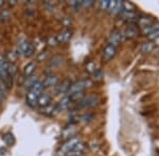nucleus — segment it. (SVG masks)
<instances>
[{
	"mask_svg": "<svg viewBox=\"0 0 159 156\" xmlns=\"http://www.w3.org/2000/svg\"><path fill=\"white\" fill-rule=\"evenodd\" d=\"M70 86H71V83L69 82V81H64L61 86H57V89H56V93L57 94L68 93V90H69V88H70Z\"/></svg>",
	"mask_w": 159,
	"mask_h": 156,
	"instance_id": "15",
	"label": "nucleus"
},
{
	"mask_svg": "<svg viewBox=\"0 0 159 156\" xmlns=\"http://www.w3.org/2000/svg\"><path fill=\"white\" fill-rule=\"evenodd\" d=\"M37 103L39 104L40 107H46L50 103V96L48 94H40V96L38 97V101Z\"/></svg>",
	"mask_w": 159,
	"mask_h": 156,
	"instance_id": "14",
	"label": "nucleus"
},
{
	"mask_svg": "<svg viewBox=\"0 0 159 156\" xmlns=\"http://www.w3.org/2000/svg\"><path fill=\"white\" fill-rule=\"evenodd\" d=\"M108 6H109V0H103V1L100 2V7H101V10H103V11H107Z\"/></svg>",
	"mask_w": 159,
	"mask_h": 156,
	"instance_id": "28",
	"label": "nucleus"
},
{
	"mask_svg": "<svg viewBox=\"0 0 159 156\" xmlns=\"http://www.w3.org/2000/svg\"><path fill=\"white\" fill-rule=\"evenodd\" d=\"M65 156H83V152H79V151H70Z\"/></svg>",
	"mask_w": 159,
	"mask_h": 156,
	"instance_id": "32",
	"label": "nucleus"
},
{
	"mask_svg": "<svg viewBox=\"0 0 159 156\" xmlns=\"http://www.w3.org/2000/svg\"><path fill=\"white\" fill-rule=\"evenodd\" d=\"M115 55H116V47L108 44L104 48V52H103V59L104 60L108 61L111 59Z\"/></svg>",
	"mask_w": 159,
	"mask_h": 156,
	"instance_id": "4",
	"label": "nucleus"
},
{
	"mask_svg": "<svg viewBox=\"0 0 159 156\" xmlns=\"http://www.w3.org/2000/svg\"><path fill=\"white\" fill-rule=\"evenodd\" d=\"M48 44L51 45V47H55V45L58 44V40H57V37H50L49 39H48Z\"/></svg>",
	"mask_w": 159,
	"mask_h": 156,
	"instance_id": "27",
	"label": "nucleus"
},
{
	"mask_svg": "<svg viewBox=\"0 0 159 156\" xmlns=\"http://www.w3.org/2000/svg\"><path fill=\"white\" fill-rule=\"evenodd\" d=\"M38 97H39V96L29 91V92H28V94H27V102H28V104H29L30 107H35L37 104Z\"/></svg>",
	"mask_w": 159,
	"mask_h": 156,
	"instance_id": "10",
	"label": "nucleus"
},
{
	"mask_svg": "<svg viewBox=\"0 0 159 156\" xmlns=\"http://www.w3.org/2000/svg\"><path fill=\"white\" fill-rule=\"evenodd\" d=\"M72 103L70 100V98H69V96L65 97V98H63L60 101V103L57 104V107H56V110L58 111H64V110H67L69 107H70V104Z\"/></svg>",
	"mask_w": 159,
	"mask_h": 156,
	"instance_id": "8",
	"label": "nucleus"
},
{
	"mask_svg": "<svg viewBox=\"0 0 159 156\" xmlns=\"http://www.w3.org/2000/svg\"><path fill=\"white\" fill-rule=\"evenodd\" d=\"M94 76L97 77V79H101L103 77V74H102L101 71H96V72H94Z\"/></svg>",
	"mask_w": 159,
	"mask_h": 156,
	"instance_id": "38",
	"label": "nucleus"
},
{
	"mask_svg": "<svg viewBox=\"0 0 159 156\" xmlns=\"http://www.w3.org/2000/svg\"><path fill=\"white\" fill-rule=\"evenodd\" d=\"M17 3V1H15V0H13V1H10V4L11 6H14V4H16Z\"/></svg>",
	"mask_w": 159,
	"mask_h": 156,
	"instance_id": "41",
	"label": "nucleus"
},
{
	"mask_svg": "<svg viewBox=\"0 0 159 156\" xmlns=\"http://www.w3.org/2000/svg\"><path fill=\"white\" fill-rule=\"evenodd\" d=\"M10 18V12L7 10H2L0 12V20H7Z\"/></svg>",
	"mask_w": 159,
	"mask_h": 156,
	"instance_id": "26",
	"label": "nucleus"
},
{
	"mask_svg": "<svg viewBox=\"0 0 159 156\" xmlns=\"http://www.w3.org/2000/svg\"><path fill=\"white\" fill-rule=\"evenodd\" d=\"M36 81H38V79L36 76H30V77H27V80H25V86H29V88H31V86H33Z\"/></svg>",
	"mask_w": 159,
	"mask_h": 156,
	"instance_id": "25",
	"label": "nucleus"
},
{
	"mask_svg": "<svg viewBox=\"0 0 159 156\" xmlns=\"http://www.w3.org/2000/svg\"><path fill=\"white\" fill-rule=\"evenodd\" d=\"M57 81H58V78L56 77L55 75H49L43 81V88H51V86H56Z\"/></svg>",
	"mask_w": 159,
	"mask_h": 156,
	"instance_id": "6",
	"label": "nucleus"
},
{
	"mask_svg": "<svg viewBox=\"0 0 159 156\" xmlns=\"http://www.w3.org/2000/svg\"><path fill=\"white\" fill-rule=\"evenodd\" d=\"M84 97V92H79V93H74V94H71L69 95V98H70L71 102L72 101H81Z\"/></svg>",
	"mask_w": 159,
	"mask_h": 156,
	"instance_id": "22",
	"label": "nucleus"
},
{
	"mask_svg": "<svg viewBox=\"0 0 159 156\" xmlns=\"http://www.w3.org/2000/svg\"><path fill=\"white\" fill-rule=\"evenodd\" d=\"M3 140H4V142H6L7 145H13L15 144V138L11 134V133H7V134L4 135Z\"/></svg>",
	"mask_w": 159,
	"mask_h": 156,
	"instance_id": "23",
	"label": "nucleus"
},
{
	"mask_svg": "<svg viewBox=\"0 0 159 156\" xmlns=\"http://www.w3.org/2000/svg\"><path fill=\"white\" fill-rule=\"evenodd\" d=\"M71 36H72V31L70 30H66L61 33V35L57 36V40H58V43H66L70 40Z\"/></svg>",
	"mask_w": 159,
	"mask_h": 156,
	"instance_id": "7",
	"label": "nucleus"
},
{
	"mask_svg": "<svg viewBox=\"0 0 159 156\" xmlns=\"http://www.w3.org/2000/svg\"><path fill=\"white\" fill-rule=\"evenodd\" d=\"M98 101H99V99H98V97H96V96L85 97V98H83L81 101L79 102L78 108L81 109V108H89V107H93L98 103Z\"/></svg>",
	"mask_w": 159,
	"mask_h": 156,
	"instance_id": "3",
	"label": "nucleus"
},
{
	"mask_svg": "<svg viewBox=\"0 0 159 156\" xmlns=\"http://www.w3.org/2000/svg\"><path fill=\"white\" fill-rule=\"evenodd\" d=\"M61 62H63V59H61V58H60V57H57V58H55L54 61H52V63H51V65L55 66V65H61Z\"/></svg>",
	"mask_w": 159,
	"mask_h": 156,
	"instance_id": "36",
	"label": "nucleus"
},
{
	"mask_svg": "<svg viewBox=\"0 0 159 156\" xmlns=\"http://www.w3.org/2000/svg\"><path fill=\"white\" fill-rule=\"evenodd\" d=\"M7 61V59H6V57H4L3 55L2 54H0V66H1L2 65H3L4 62Z\"/></svg>",
	"mask_w": 159,
	"mask_h": 156,
	"instance_id": "39",
	"label": "nucleus"
},
{
	"mask_svg": "<svg viewBox=\"0 0 159 156\" xmlns=\"http://www.w3.org/2000/svg\"><path fill=\"white\" fill-rule=\"evenodd\" d=\"M43 82H40V81H36V82L30 88V92L36 94L38 96H40V94L43 93Z\"/></svg>",
	"mask_w": 159,
	"mask_h": 156,
	"instance_id": "11",
	"label": "nucleus"
},
{
	"mask_svg": "<svg viewBox=\"0 0 159 156\" xmlns=\"http://www.w3.org/2000/svg\"><path fill=\"white\" fill-rule=\"evenodd\" d=\"M123 12V1H116L114 9L111 10L110 14L111 15H118V14H122Z\"/></svg>",
	"mask_w": 159,
	"mask_h": 156,
	"instance_id": "17",
	"label": "nucleus"
},
{
	"mask_svg": "<svg viewBox=\"0 0 159 156\" xmlns=\"http://www.w3.org/2000/svg\"><path fill=\"white\" fill-rule=\"evenodd\" d=\"M91 82L89 80H80L74 82L73 84H71L70 88L68 90V94L71 95V94L74 93H79V92H83L87 86H90Z\"/></svg>",
	"mask_w": 159,
	"mask_h": 156,
	"instance_id": "1",
	"label": "nucleus"
},
{
	"mask_svg": "<svg viewBox=\"0 0 159 156\" xmlns=\"http://www.w3.org/2000/svg\"><path fill=\"white\" fill-rule=\"evenodd\" d=\"M61 23H63L65 27H70L71 23H72V21L70 20V18H68V17H66V18H64L61 20Z\"/></svg>",
	"mask_w": 159,
	"mask_h": 156,
	"instance_id": "33",
	"label": "nucleus"
},
{
	"mask_svg": "<svg viewBox=\"0 0 159 156\" xmlns=\"http://www.w3.org/2000/svg\"><path fill=\"white\" fill-rule=\"evenodd\" d=\"M125 36L126 37H129V38H133V37H136L138 35V31L136 29L135 27H129L127 30L125 31Z\"/></svg>",
	"mask_w": 159,
	"mask_h": 156,
	"instance_id": "19",
	"label": "nucleus"
},
{
	"mask_svg": "<svg viewBox=\"0 0 159 156\" xmlns=\"http://www.w3.org/2000/svg\"><path fill=\"white\" fill-rule=\"evenodd\" d=\"M80 141H81V139H80L79 137H72V138H70V139H68L67 141L65 142V144L61 145L58 152H60L61 155L65 156L68 152H70V151L72 150L73 148L75 147V145H78Z\"/></svg>",
	"mask_w": 159,
	"mask_h": 156,
	"instance_id": "2",
	"label": "nucleus"
},
{
	"mask_svg": "<svg viewBox=\"0 0 159 156\" xmlns=\"http://www.w3.org/2000/svg\"><path fill=\"white\" fill-rule=\"evenodd\" d=\"M93 4V1L91 0H87V1H82V6L84 7H90Z\"/></svg>",
	"mask_w": 159,
	"mask_h": 156,
	"instance_id": "34",
	"label": "nucleus"
},
{
	"mask_svg": "<svg viewBox=\"0 0 159 156\" xmlns=\"http://www.w3.org/2000/svg\"><path fill=\"white\" fill-rule=\"evenodd\" d=\"M69 4H70V6H72L73 9H75V10H79L80 7L82 6V1H70L69 2Z\"/></svg>",
	"mask_w": 159,
	"mask_h": 156,
	"instance_id": "29",
	"label": "nucleus"
},
{
	"mask_svg": "<svg viewBox=\"0 0 159 156\" xmlns=\"http://www.w3.org/2000/svg\"><path fill=\"white\" fill-rule=\"evenodd\" d=\"M92 119V115L91 114H85L84 116H82L81 117V121H83V122H89L90 120Z\"/></svg>",
	"mask_w": 159,
	"mask_h": 156,
	"instance_id": "31",
	"label": "nucleus"
},
{
	"mask_svg": "<svg viewBox=\"0 0 159 156\" xmlns=\"http://www.w3.org/2000/svg\"><path fill=\"white\" fill-rule=\"evenodd\" d=\"M35 69H36V65H35L34 62L28 63L24 69V75L25 77H30V76H32V74L34 73Z\"/></svg>",
	"mask_w": 159,
	"mask_h": 156,
	"instance_id": "12",
	"label": "nucleus"
},
{
	"mask_svg": "<svg viewBox=\"0 0 159 156\" xmlns=\"http://www.w3.org/2000/svg\"><path fill=\"white\" fill-rule=\"evenodd\" d=\"M42 113L45 114V115H48V116H51V115L54 114V111H57L56 110V107L54 106V104H48V106L43 107V108H42Z\"/></svg>",
	"mask_w": 159,
	"mask_h": 156,
	"instance_id": "16",
	"label": "nucleus"
},
{
	"mask_svg": "<svg viewBox=\"0 0 159 156\" xmlns=\"http://www.w3.org/2000/svg\"><path fill=\"white\" fill-rule=\"evenodd\" d=\"M46 58H47V53H46V52L40 53V54L37 56V60L38 61H43V60H45Z\"/></svg>",
	"mask_w": 159,
	"mask_h": 156,
	"instance_id": "35",
	"label": "nucleus"
},
{
	"mask_svg": "<svg viewBox=\"0 0 159 156\" xmlns=\"http://www.w3.org/2000/svg\"><path fill=\"white\" fill-rule=\"evenodd\" d=\"M115 4H116V1H109V6H108V11L111 12V10L114 9Z\"/></svg>",
	"mask_w": 159,
	"mask_h": 156,
	"instance_id": "40",
	"label": "nucleus"
},
{
	"mask_svg": "<svg viewBox=\"0 0 159 156\" xmlns=\"http://www.w3.org/2000/svg\"><path fill=\"white\" fill-rule=\"evenodd\" d=\"M34 51H35V47L30 42L29 47L27 48V50L25 51V53L22 54V56H25V57H30V56H32L34 54Z\"/></svg>",
	"mask_w": 159,
	"mask_h": 156,
	"instance_id": "24",
	"label": "nucleus"
},
{
	"mask_svg": "<svg viewBox=\"0 0 159 156\" xmlns=\"http://www.w3.org/2000/svg\"><path fill=\"white\" fill-rule=\"evenodd\" d=\"M157 31H159V22L152 23L151 25H148V27H144V29H143V33L147 35H151V34H153V33L157 32Z\"/></svg>",
	"mask_w": 159,
	"mask_h": 156,
	"instance_id": "13",
	"label": "nucleus"
},
{
	"mask_svg": "<svg viewBox=\"0 0 159 156\" xmlns=\"http://www.w3.org/2000/svg\"><path fill=\"white\" fill-rule=\"evenodd\" d=\"M121 40H122V34H121V33H119V32H117V31L112 32L111 34L109 35L108 41H109L110 45H114V47H116V45L119 44Z\"/></svg>",
	"mask_w": 159,
	"mask_h": 156,
	"instance_id": "5",
	"label": "nucleus"
},
{
	"mask_svg": "<svg viewBox=\"0 0 159 156\" xmlns=\"http://www.w3.org/2000/svg\"><path fill=\"white\" fill-rule=\"evenodd\" d=\"M137 23H138V25H140L141 27L144 29V27H147L153 23V19L148 16H142V17H140V18H138Z\"/></svg>",
	"mask_w": 159,
	"mask_h": 156,
	"instance_id": "9",
	"label": "nucleus"
},
{
	"mask_svg": "<svg viewBox=\"0 0 159 156\" xmlns=\"http://www.w3.org/2000/svg\"><path fill=\"white\" fill-rule=\"evenodd\" d=\"M154 41L156 42V44H159V38H158V39H156V40H154Z\"/></svg>",
	"mask_w": 159,
	"mask_h": 156,
	"instance_id": "43",
	"label": "nucleus"
},
{
	"mask_svg": "<svg viewBox=\"0 0 159 156\" xmlns=\"http://www.w3.org/2000/svg\"><path fill=\"white\" fill-rule=\"evenodd\" d=\"M86 70L88 71V72H90V73H94L97 71V69H96V65H94L93 62H90V63H88L86 66Z\"/></svg>",
	"mask_w": 159,
	"mask_h": 156,
	"instance_id": "30",
	"label": "nucleus"
},
{
	"mask_svg": "<svg viewBox=\"0 0 159 156\" xmlns=\"http://www.w3.org/2000/svg\"><path fill=\"white\" fill-rule=\"evenodd\" d=\"M148 37H150L151 39H153V40L158 39V38H159V31H157V32H155V33H153V34H151V35H148Z\"/></svg>",
	"mask_w": 159,
	"mask_h": 156,
	"instance_id": "37",
	"label": "nucleus"
},
{
	"mask_svg": "<svg viewBox=\"0 0 159 156\" xmlns=\"http://www.w3.org/2000/svg\"><path fill=\"white\" fill-rule=\"evenodd\" d=\"M153 48H154V43L144 42L142 44V47H141V51H142L143 53H150L153 51Z\"/></svg>",
	"mask_w": 159,
	"mask_h": 156,
	"instance_id": "21",
	"label": "nucleus"
},
{
	"mask_svg": "<svg viewBox=\"0 0 159 156\" xmlns=\"http://www.w3.org/2000/svg\"><path fill=\"white\" fill-rule=\"evenodd\" d=\"M3 6H4V1H1V0H0V7Z\"/></svg>",
	"mask_w": 159,
	"mask_h": 156,
	"instance_id": "42",
	"label": "nucleus"
},
{
	"mask_svg": "<svg viewBox=\"0 0 159 156\" xmlns=\"http://www.w3.org/2000/svg\"><path fill=\"white\" fill-rule=\"evenodd\" d=\"M29 44H30V42L28 41V40H21L18 44V53L19 54H21V55L24 54L25 51L27 50V48L29 47Z\"/></svg>",
	"mask_w": 159,
	"mask_h": 156,
	"instance_id": "20",
	"label": "nucleus"
},
{
	"mask_svg": "<svg viewBox=\"0 0 159 156\" xmlns=\"http://www.w3.org/2000/svg\"><path fill=\"white\" fill-rule=\"evenodd\" d=\"M74 132H75V129L72 127H70V128H66L65 130H64V132H63V134H61V136H63V138H65V139H70V138H72L71 136L74 134Z\"/></svg>",
	"mask_w": 159,
	"mask_h": 156,
	"instance_id": "18",
	"label": "nucleus"
}]
</instances>
